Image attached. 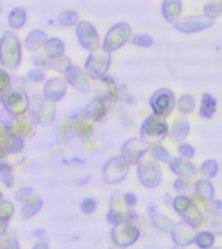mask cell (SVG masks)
I'll use <instances>...</instances> for the list:
<instances>
[{
  "label": "cell",
  "instance_id": "obj_1",
  "mask_svg": "<svg viewBox=\"0 0 222 249\" xmlns=\"http://www.w3.org/2000/svg\"><path fill=\"white\" fill-rule=\"evenodd\" d=\"M75 18H77V16H75V13H73V12H68V13H64V15L60 16L61 23H66V25L73 23Z\"/></svg>",
  "mask_w": 222,
  "mask_h": 249
}]
</instances>
